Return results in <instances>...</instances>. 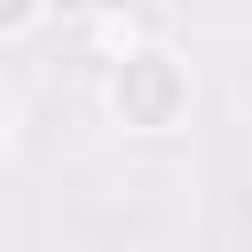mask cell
I'll use <instances>...</instances> for the list:
<instances>
[{"label":"cell","instance_id":"cell-3","mask_svg":"<svg viewBox=\"0 0 252 252\" xmlns=\"http://www.w3.org/2000/svg\"><path fill=\"white\" fill-rule=\"evenodd\" d=\"M32 24H39V0H0V47H8V39H24Z\"/></svg>","mask_w":252,"mask_h":252},{"label":"cell","instance_id":"cell-4","mask_svg":"<svg viewBox=\"0 0 252 252\" xmlns=\"http://www.w3.org/2000/svg\"><path fill=\"white\" fill-rule=\"evenodd\" d=\"M94 8H110V0H39V16H71V24H87Z\"/></svg>","mask_w":252,"mask_h":252},{"label":"cell","instance_id":"cell-5","mask_svg":"<svg viewBox=\"0 0 252 252\" xmlns=\"http://www.w3.org/2000/svg\"><path fill=\"white\" fill-rule=\"evenodd\" d=\"M8 150H16V102L0 94V165H8Z\"/></svg>","mask_w":252,"mask_h":252},{"label":"cell","instance_id":"cell-1","mask_svg":"<svg viewBox=\"0 0 252 252\" xmlns=\"http://www.w3.org/2000/svg\"><path fill=\"white\" fill-rule=\"evenodd\" d=\"M189 102H197V79H189V55L165 47L158 32L142 47H126L118 63H102V118L158 142V134H181L189 126Z\"/></svg>","mask_w":252,"mask_h":252},{"label":"cell","instance_id":"cell-2","mask_svg":"<svg viewBox=\"0 0 252 252\" xmlns=\"http://www.w3.org/2000/svg\"><path fill=\"white\" fill-rule=\"evenodd\" d=\"M142 39H150V24H142V16H126L118 0L87 16V47H94V63H118V55H126V47H142Z\"/></svg>","mask_w":252,"mask_h":252}]
</instances>
